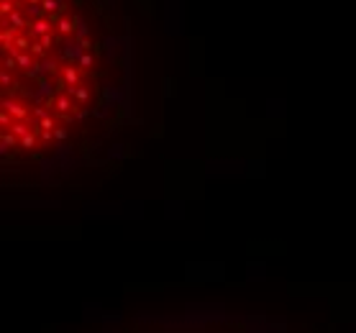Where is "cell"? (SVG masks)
I'll use <instances>...</instances> for the list:
<instances>
[{"instance_id": "cell-1", "label": "cell", "mask_w": 356, "mask_h": 333, "mask_svg": "<svg viewBox=\"0 0 356 333\" xmlns=\"http://www.w3.org/2000/svg\"><path fill=\"white\" fill-rule=\"evenodd\" d=\"M121 49L97 0H3L5 167H54L113 128Z\"/></svg>"}, {"instance_id": "cell-2", "label": "cell", "mask_w": 356, "mask_h": 333, "mask_svg": "<svg viewBox=\"0 0 356 333\" xmlns=\"http://www.w3.org/2000/svg\"><path fill=\"white\" fill-rule=\"evenodd\" d=\"M126 333H254L239 323H218V326H195V328H133Z\"/></svg>"}]
</instances>
